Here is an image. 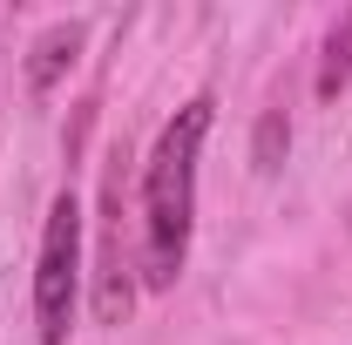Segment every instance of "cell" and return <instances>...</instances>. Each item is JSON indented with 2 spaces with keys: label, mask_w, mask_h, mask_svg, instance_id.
Wrapping results in <instances>:
<instances>
[{
  "label": "cell",
  "mask_w": 352,
  "mask_h": 345,
  "mask_svg": "<svg viewBox=\"0 0 352 345\" xmlns=\"http://www.w3.org/2000/svg\"><path fill=\"white\" fill-rule=\"evenodd\" d=\"M75 47H82V27H75V21L47 27L41 41H34V61H28V88H34V95H47V88L61 82V68L75 61Z\"/></svg>",
  "instance_id": "3957f363"
},
{
  "label": "cell",
  "mask_w": 352,
  "mask_h": 345,
  "mask_svg": "<svg viewBox=\"0 0 352 345\" xmlns=\"http://www.w3.org/2000/svg\"><path fill=\"white\" fill-rule=\"evenodd\" d=\"M217 102L197 95L183 102L156 149H149V170H142V278L156 291H170L183 258H190V216H197V156H204V135H210Z\"/></svg>",
  "instance_id": "6da1fadb"
},
{
  "label": "cell",
  "mask_w": 352,
  "mask_h": 345,
  "mask_svg": "<svg viewBox=\"0 0 352 345\" xmlns=\"http://www.w3.org/2000/svg\"><path fill=\"white\" fill-rule=\"evenodd\" d=\"M75 291H82V203H75V190H61L47 203L41 264H34V325H41V345H68Z\"/></svg>",
  "instance_id": "7a4b0ae2"
},
{
  "label": "cell",
  "mask_w": 352,
  "mask_h": 345,
  "mask_svg": "<svg viewBox=\"0 0 352 345\" xmlns=\"http://www.w3.org/2000/svg\"><path fill=\"white\" fill-rule=\"evenodd\" d=\"M346 82H352V14L339 21V27H332V41H325V68H318V95L332 102V95H339Z\"/></svg>",
  "instance_id": "277c9868"
},
{
  "label": "cell",
  "mask_w": 352,
  "mask_h": 345,
  "mask_svg": "<svg viewBox=\"0 0 352 345\" xmlns=\"http://www.w3.org/2000/svg\"><path fill=\"white\" fill-rule=\"evenodd\" d=\"M285 115H264V129H258V170H278V142H285Z\"/></svg>",
  "instance_id": "5b68a950"
}]
</instances>
